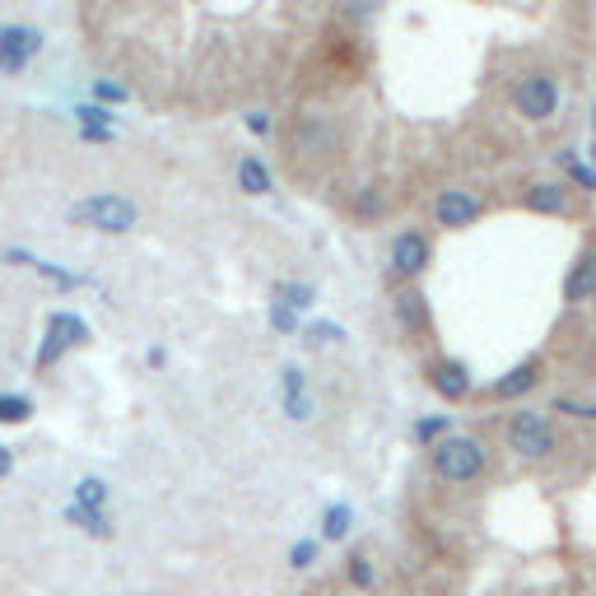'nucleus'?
Wrapping results in <instances>:
<instances>
[{
    "label": "nucleus",
    "instance_id": "4",
    "mask_svg": "<svg viewBox=\"0 0 596 596\" xmlns=\"http://www.w3.org/2000/svg\"><path fill=\"white\" fill-rule=\"evenodd\" d=\"M508 447H513L517 457L541 461V457H550V452H555V429H550L541 415L522 410V415H513V420H508Z\"/></svg>",
    "mask_w": 596,
    "mask_h": 596
},
{
    "label": "nucleus",
    "instance_id": "9",
    "mask_svg": "<svg viewBox=\"0 0 596 596\" xmlns=\"http://www.w3.org/2000/svg\"><path fill=\"white\" fill-rule=\"evenodd\" d=\"M429 382H434V392L443 396V401H466V396H471V373H466V364H457V359H438V364L429 368Z\"/></svg>",
    "mask_w": 596,
    "mask_h": 596
},
{
    "label": "nucleus",
    "instance_id": "8",
    "mask_svg": "<svg viewBox=\"0 0 596 596\" xmlns=\"http://www.w3.org/2000/svg\"><path fill=\"white\" fill-rule=\"evenodd\" d=\"M522 205L531 215H569L573 210V196H569V182H531L522 191Z\"/></svg>",
    "mask_w": 596,
    "mask_h": 596
},
{
    "label": "nucleus",
    "instance_id": "2",
    "mask_svg": "<svg viewBox=\"0 0 596 596\" xmlns=\"http://www.w3.org/2000/svg\"><path fill=\"white\" fill-rule=\"evenodd\" d=\"M429 466H434V475L447 480V485H466V480H475V475L485 471V447L466 434H447L443 443H434Z\"/></svg>",
    "mask_w": 596,
    "mask_h": 596
},
{
    "label": "nucleus",
    "instance_id": "28",
    "mask_svg": "<svg viewBox=\"0 0 596 596\" xmlns=\"http://www.w3.org/2000/svg\"><path fill=\"white\" fill-rule=\"evenodd\" d=\"M80 136H84V140H98V145H108V140H112V126H80Z\"/></svg>",
    "mask_w": 596,
    "mask_h": 596
},
{
    "label": "nucleus",
    "instance_id": "16",
    "mask_svg": "<svg viewBox=\"0 0 596 596\" xmlns=\"http://www.w3.org/2000/svg\"><path fill=\"white\" fill-rule=\"evenodd\" d=\"M312 298H317V289L312 285H298V280H289V285H275V303H285V308H308Z\"/></svg>",
    "mask_w": 596,
    "mask_h": 596
},
{
    "label": "nucleus",
    "instance_id": "34",
    "mask_svg": "<svg viewBox=\"0 0 596 596\" xmlns=\"http://www.w3.org/2000/svg\"><path fill=\"white\" fill-rule=\"evenodd\" d=\"M359 215H382V201L378 196H359Z\"/></svg>",
    "mask_w": 596,
    "mask_h": 596
},
{
    "label": "nucleus",
    "instance_id": "32",
    "mask_svg": "<svg viewBox=\"0 0 596 596\" xmlns=\"http://www.w3.org/2000/svg\"><path fill=\"white\" fill-rule=\"evenodd\" d=\"M312 340H340V326L317 322V326H312Z\"/></svg>",
    "mask_w": 596,
    "mask_h": 596
},
{
    "label": "nucleus",
    "instance_id": "22",
    "mask_svg": "<svg viewBox=\"0 0 596 596\" xmlns=\"http://www.w3.org/2000/svg\"><path fill=\"white\" fill-rule=\"evenodd\" d=\"M33 271H38L42 280H52V285H61V289H75V285H80L75 275L61 271V266H52V261H33Z\"/></svg>",
    "mask_w": 596,
    "mask_h": 596
},
{
    "label": "nucleus",
    "instance_id": "23",
    "mask_svg": "<svg viewBox=\"0 0 596 596\" xmlns=\"http://www.w3.org/2000/svg\"><path fill=\"white\" fill-rule=\"evenodd\" d=\"M75 117H80V126H112V112L98 108V103H80V108H75Z\"/></svg>",
    "mask_w": 596,
    "mask_h": 596
},
{
    "label": "nucleus",
    "instance_id": "17",
    "mask_svg": "<svg viewBox=\"0 0 596 596\" xmlns=\"http://www.w3.org/2000/svg\"><path fill=\"white\" fill-rule=\"evenodd\" d=\"M33 415V401L28 396H5L0 392V424H24Z\"/></svg>",
    "mask_w": 596,
    "mask_h": 596
},
{
    "label": "nucleus",
    "instance_id": "5",
    "mask_svg": "<svg viewBox=\"0 0 596 596\" xmlns=\"http://www.w3.org/2000/svg\"><path fill=\"white\" fill-rule=\"evenodd\" d=\"M42 52V33L33 24H5L0 28V70L19 75V70Z\"/></svg>",
    "mask_w": 596,
    "mask_h": 596
},
{
    "label": "nucleus",
    "instance_id": "31",
    "mask_svg": "<svg viewBox=\"0 0 596 596\" xmlns=\"http://www.w3.org/2000/svg\"><path fill=\"white\" fill-rule=\"evenodd\" d=\"M5 261H10V266H33V252H24V247H10V252H5Z\"/></svg>",
    "mask_w": 596,
    "mask_h": 596
},
{
    "label": "nucleus",
    "instance_id": "35",
    "mask_svg": "<svg viewBox=\"0 0 596 596\" xmlns=\"http://www.w3.org/2000/svg\"><path fill=\"white\" fill-rule=\"evenodd\" d=\"M10 466H14V457H10V447H0V475H10Z\"/></svg>",
    "mask_w": 596,
    "mask_h": 596
},
{
    "label": "nucleus",
    "instance_id": "36",
    "mask_svg": "<svg viewBox=\"0 0 596 596\" xmlns=\"http://www.w3.org/2000/svg\"><path fill=\"white\" fill-rule=\"evenodd\" d=\"M592 126H596V108H592Z\"/></svg>",
    "mask_w": 596,
    "mask_h": 596
},
{
    "label": "nucleus",
    "instance_id": "20",
    "mask_svg": "<svg viewBox=\"0 0 596 596\" xmlns=\"http://www.w3.org/2000/svg\"><path fill=\"white\" fill-rule=\"evenodd\" d=\"M564 168H569V177L578 182L583 191H596V168L592 163H583V159H573V154H564Z\"/></svg>",
    "mask_w": 596,
    "mask_h": 596
},
{
    "label": "nucleus",
    "instance_id": "11",
    "mask_svg": "<svg viewBox=\"0 0 596 596\" xmlns=\"http://www.w3.org/2000/svg\"><path fill=\"white\" fill-rule=\"evenodd\" d=\"M536 382H541V359H527V364H517L508 378L494 382V396H499V401H513V396H527Z\"/></svg>",
    "mask_w": 596,
    "mask_h": 596
},
{
    "label": "nucleus",
    "instance_id": "12",
    "mask_svg": "<svg viewBox=\"0 0 596 596\" xmlns=\"http://www.w3.org/2000/svg\"><path fill=\"white\" fill-rule=\"evenodd\" d=\"M396 322L406 326V331H429V303H424L420 289L396 294Z\"/></svg>",
    "mask_w": 596,
    "mask_h": 596
},
{
    "label": "nucleus",
    "instance_id": "3",
    "mask_svg": "<svg viewBox=\"0 0 596 596\" xmlns=\"http://www.w3.org/2000/svg\"><path fill=\"white\" fill-rule=\"evenodd\" d=\"M513 108L517 117H527V122H550L559 112V84L550 80V75H522V80L513 84Z\"/></svg>",
    "mask_w": 596,
    "mask_h": 596
},
{
    "label": "nucleus",
    "instance_id": "6",
    "mask_svg": "<svg viewBox=\"0 0 596 596\" xmlns=\"http://www.w3.org/2000/svg\"><path fill=\"white\" fill-rule=\"evenodd\" d=\"M429 257H434V247H429V238L415 229L396 233L392 238V275L396 280H415V275H424V266H429Z\"/></svg>",
    "mask_w": 596,
    "mask_h": 596
},
{
    "label": "nucleus",
    "instance_id": "30",
    "mask_svg": "<svg viewBox=\"0 0 596 596\" xmlns=\"http://www.w3.org/2000/svg\"><path fill=\"white\" fill-rule=\"evenodd\" d=\"M247 131L266 136V131H271V117H266V112H247Z\"/></svg>",
    "mask_w": 596,
    "mask_h": 596
},
{
    "label": "nucleus",
    "instance_id": "21",
    "mask_svg": "<svg viewBox=\"0 0 596 596\" xmlns=\"http://www.w3.org/2000/svg\"><path fill=\"white\" fill-rule=\"evenodd\" d=\"M70 345L61 336H56L52 326H47V340H42V350H38V368H47V364H56V359H61V354H66Z\"/></svg>",
    "mask_w": 596,
    "mask_h": 596
},
{
    "label": "nucleus",
    "instance_id": "19",
    "mask_svg": "<svg viewBox=\"0 0 596 596\" xmlns=\"http://www.w3.org/2000/svg\"><path fill=\"white\" fill-rule=\"evenodd\" d=\"M75 499H80L84 508H103V503H108V485L89 475V480H80V485H75Z\"/></svg>",
    "mask_w": 596,
    "mask_h": 596
},
{
    "label": "nucleus",
    "instance_id": "1",
    "mask_svg": "<svg viewBox=\"0 0 596 596\" xmlns=\"http://www.w3.org/2000/svg\"><path fill=\"white\" fill-rule=\"evenodd\" d=\"M136 219H140L136 201H126L117 191H98V196H84V201L70 205V224L98 229V233H131Z\"/></svg>",
    "mask_w": 596,
    "mask_h": 596
},
{
    "label": "nucleus",
    "instance_id": "25",
    "mask_svg": "<svg viewBox=\"0 0 596 596\" xmlns=\"http://www.w3.org/2000/svg\"><path fill=\"white\" fill-rule=\"evenodd\" d=\"M94 94L103 98V103H126V89H122V84H112V80H98Z\"/></svg>",
    "mask_w": 596,
    "mask_h": 596
},
{
    "label": "nucleus",
    "instance_id": "15",
    "mask_svg": "<svg viewBox=\"0 0 596 596\" xmlns=\"http://www.w3.org/2000/svg\"><path fill=\"white\" fill-rule=\"evenodd\" d=\"M66 522H75V527H84V531H94V536H108V517H103V508H84V503H75L66 513Z\"/></svg>",
    "mask_w": 596,
    "mask_h": 596
},
{
    "label": "nucleus",
    "instance_id": "26",
    "mask_svg": "<svg viewBox=\"0 0 596 596\" xmlns=\"http://www.w3.org/2000/svg\"><path fill=\"white\" fill-rule=\"evenodd\" d=\"M312 555H317V545L303 541V545H294V550H289V564H294V569H308Z\"/></svg>",
    "mask_w": 596,
    "mask_h": 596
},
{
    "label": "nucleus",
    "instance_id": "10",
    "mask_svg": "<svg viewBox=\"0 0 596 596\" xmlns=\"http://www.w3.org/2000/svg\"><path fill=\"white\" fill-rule=\"evenodd\" d=\"M564 298H569V303H587V298H596V247L578 252L573 271L564 275Z\"/></svg>",
    "mask_w": 596,
    "mask_h": 596
},
{
    "label": "nucleus",
    "instance_id": "14",
    "mask_svg": "<svg viewBox=\"0 0 596 596\" xmlns=\"http://www.w3.org/2000/svg\"><path fill=\"white\" fill-rule=\"evenodd\" d=\"M47 326H52L66 345H84V340H89V326H84V317H75V312H52Z\"/></svg>",
    "mask_w": 596,
    "mask_h": 596
},
{
    "label": "nucleus",
    "instance_id": "29",
    "mask_svg": "<svg viewBox=\"0 0 596 596\" xmlns=\"http://www.w3.org/2000/svg\"><path fill=\"white\" fill-rule=\"evenodd\" d=\"M555 410H569V415H583V420H596V406H578V401H555Z\"/></svg>",
    "mask_w": 596,
    "mask_h": 596
},
{
    "label": "nucleus",
    "instance_id": "33",
    "mask_svg": "<svg viewBox=\"0 0 596 596\" xmlns=\"http://www.w3.org/2000/svg\"><path fill=\"white\" fill-rule=\"evenodd\" d=\"M438 429H447V420H424V424H420V429H415V434H420V438H424V443H429V438H434V434H438Z\"/></svg>",
    "mask_w": 596,
    "mask_h": 596
},
{
    "label": "nucleus",
    "instance_id": "27",
    "mask_svg": "<svg viewBox=\"0 0 596 596\" xmlns=\"http://www.w3.org/2000/svg\"><path fill=\"white\" fill-rule=\"evenodd\" d=\"M271 322L280 326V331H294L298 317H294V308H285V303H275V308H271Z\"/></svg>",
    "mask_w": 596,
    "mask_h": 596
},
{
    "label": "nucleus",
    "instance_id": "24",
    "mask_svg": "<svg viewBox=\"0 0 596 596\" xmlns=\"http://www.w3.org/2000/svg\"><path fill=\"white\" fill-rule=\"evenodd\" d=\"M350 578H354V587H373V564H368L364 555H354L350 559Z\"/></svg>",
    "mask_w": 596,
    "mask_h": 596
},
{
    "label": "nucleus",
    "instance_id": "13",
    "mask_svg": "<svg viewBox=\"0 0 596 596\" xmlns=\"http://www.w3.org/2000/svg\"><path fill=\"white\" fill-rule=\"evenodd\" d=\"M238 187H243L247 196H266V191H271V168H266L257 154H247V159L238 163Z\"/></svg>",
    "mask_w": 596,
    "mask_h": 596
},
{
    "label": "nucleus",
    "instance_id": "7",
    "mask_svg": "<svg viewBox=\"0 0 596 596\" xmlns=\"http://www.w3.org/2000/svg\"><path fill=\"white\" fill-rule=\"evenodd\" d=\"M480 210H485L480 196H471V191H461V187H447L434 201V219L443 229H471L475 219H480Z\"/></svg>",
    "mask_w": 596,
    "mask_h": 596
},
{
    "label": "nucleus",
    "instance_id": "18",
    "mask_svg": "<svg viewBox=\"0 0 596 596\" xmlns=\"http://www.w3.org/2000/svg\"><path fill=\"white\" fill-rule=\"evenodd\" d=\"M322 536L326 541H345V536H350V508H326Z\"/></svg>",
    "mask_w": 596,
    "mask_h": 596
}]
</instances>
